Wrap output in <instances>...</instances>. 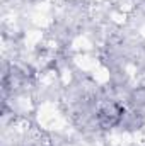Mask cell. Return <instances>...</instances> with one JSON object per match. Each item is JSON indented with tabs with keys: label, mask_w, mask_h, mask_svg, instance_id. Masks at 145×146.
<instances>
[{
	"label": "cell",
	"mask_w": 145,
	"mask_h": 146,
	"mask_svg": "<svg viewBox=\"0 0 145 146\" xmlns=\"http://www.w3.org/2000/svg\"><path fill=\"white\" fill-rule=\"evenodd\" d=\"M123 119H125V107L114 100H104L103 104H99L96 110V121L103 129H111L119 126Z\"/></svg>",
	"instance_id": "obj_1"
}]
</instances>
